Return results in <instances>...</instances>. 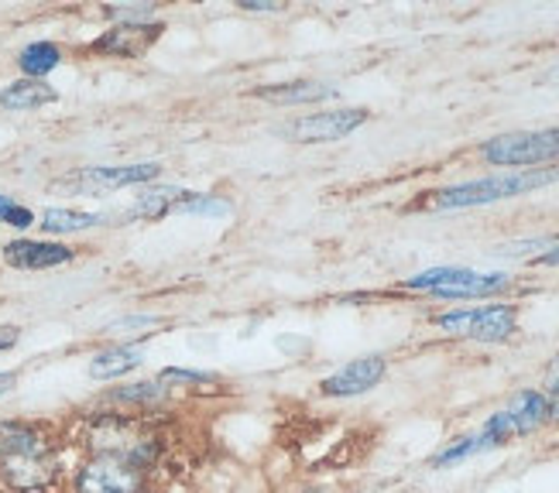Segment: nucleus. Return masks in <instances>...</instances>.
Segmentation results:
<instances>
[{"instance_id":"4468645a","label":"nucleus","mask_w":559,"mask_h":493,"mask_svg":"<svg viewBox=\"0 0 559 493\" xmlns=\"http://www.w3.org/2000/svg\"><path fill=\"white\" fill-rule=\"evenodd\" d=\"M189 200L186 189H173V185H158V189H144L134 206L124 213L131 219H162L168 213H179V206Z\"/></svg>"},{"instance_id":"0eeeda50","label":"nucleus","mask_w":559,"mask_h":493,"mask_svg":"<svg viewBox=\"0 0 559 493\" xmlns=\"http://www.w3.org/2000/svg\"><path fill=\"white\" fill-rule=\"evenodd\" d=\"M368 120V110H323V113H306L299 120L285 123V134L299 144H326L354 134L360 123Z\"/></svg>"},{"instance_id":"4be33fe9","label":"nucleus","mask_w":559,"mask_h":493,"mask_svg":"<svg viewBox=\"0 0 559 493\" xmlns=\"http://www.w3.org/2000/svg\"><path fill=\"white\" fill-rule=\"evenodd\" d=\"M179 213H186V216H192V213H200V216H227V213H230V203L216 200V195L189 192V200L179 206Z\"/></svg>"},{"instance_id":"aec40b11","label":"nucleus","mask_w":559,"mask_h":493,"mask_svg":"<svg viewBox=\"0 0 559 493\" xmlns=\"http://www.w3.org/2000/svg\"><path fill=\"white\" fill-rule=\"evenodd\" d=\"M484 449H488V442H484L480 432L477 435H464V438H453L447 449H440V453L432 456V466H436V470H447V466L464 462V459H471V456H477Z\"/></svg>"},{"instance_id":"39448f33","label":"nucleus","mask_w":559,"mask_h":493,"mask_svg":"<svg viewBox=\"0 0 559 493\" xmlns=\"http://www.w3.org/2000/svg\"><path fill=\"white\" fill-rule=\"evenodd\" d=\"M148 473L124 456H90L72 480V493H144Z\"/></svg>"},{"instance_id":"412c9836","label":"nucleus","mask_w":559,"mask_h":493,"mask_svg":"<svg viewBox=\"0 0 559 493\" xmlns=\"http://www.w3.org/2000/svg\"><path fill=\"white\" fill-rule=\"evenodd\" d=\"M158 381L165 387H210L216 377L213 374H203V370H182V366H168L158 374Z\"/></svg>"},{"instance_id":"f257e3e1","label":"nucleus","mask_w":559,"mask_h":493,"mask_svg":"<svg viewBox=\"0 0 559 493\" xmlns=\"http://www.w3.org/2000/svg\"><path fill=\"white\" fill-rule=\"evenodd\" d=\"M0 480L14 493H41L59 480V453L38 425L0 422Z\"/></svg>"},{"instance_id":"dca6fc26","label":"nucleus","mask_w":559,"mask_h":493,"mask_svg":"<svg viewBox=\"0 0 559 493\" xmlns=\"http://www.w3.org/2000/svg\"><path fill=\"white\" fill-rule=\"evenodd\" d=\"M141 350L138 347H117V350H104L96 353L90 363V377L93 381H114V377H124L131 370L141 366Z\"/></svg>"},{"instance_id":"c85d7f7f","label":"nucleus","mask_w":559,"mask_h":493,"mask_svg":"<svg viewBox=\"0 0 559 493\" xmlns=\"http://www.w3.org/2000/svg\"><path fill=\"white\" fill-rule=\"evenodd\" d=\"M14 342H17V329H14V326H4V329H0V353L11 350Z\"/></svg>"},{"instance_id":"f3484780","label":"nucleus","mask_w":559,"mask_h":493,"mask_svg":"<svg viewBox=\"0 0 559 493\" xmlns=\"http://www.w3.org/2000/svg\"><path fill=\"white\" fill-rule=\"evenodd\" d=\"M165 398H168V387L162 381H141V384H128V387L110 390V401L128 405V408H141V411L158 408Z\"/></svg>"},{"instance_id":"b1692460","label":"nucleus","mask_w":559,"mask_h":493,"mask_svg":"<svg viewBox=\"0 0 559 493\" xmlns=\"http://www.w3.org/2000/svg\"><path fill=\"white\" fill-rule=\"evenodd\" d=\"M155 8H158V4H114V8H107L104 14L114 17L117 24H141V21H148V17L155 14Z\"/></svg>"},{"instance_id":"6e6552de","label":"nucleus","mask_w":559,"mask_h":493,"mask_svg":"<svg viewBox=\"0 0 559 493\" xmlns=\"http://www.w3.org/2000/svg\"><path fill=\"white\" fill-rule=\"evenodd\" d=\"M162 165L155 161H144V165H120V168H80L76 176H69L62 185L76 189V192H114V189H124V185H141V182H152L158 179Z\"/></svg>"},{"instance_id":"20e7f679","label":"nucleus","mask_w":559,"mask_h":493,"mask_svg":"<svg viewBox=\"0 0 559 493\" xmlns=\"http://www.w3.org/2000/svg\"><path fill=\"white\" fill-rule=\"evenodd\" d=\"M436 326L450 336H467L477 342H504L519 326L515 305H480V309H456L436 315Z\"/></svg>"},{"instance_id":"2eb2a0df","label":"nucleus","mask_w":559,"mask_h":493,"mask_svg":"<svg viewBox=\"0 0 559 493\" xmlns=\"http://www.w3.org/2000/svg\"><path fill=\"white\" fill-rule=\"evenodd\" d=\"M333 93L336 89L326 86V83H278V86L251 89V96H258V100L282 104V107H292V104H320V100H330Z\"/></svg>"},{"instance_id":"f03ea898","label":"nucleus","mask_w":559,"mask_h":493,"mask_svg":"<svg viewBox=\"0 0 559 493\" xmlns=\"http://www.w3.org/2000/svg\"><path fill=\"white\" fill-rule=\"evenodd\" d=\"M559 182V168H522V171H504V176H488L477 182L450 185L432 192V200L426 206L432 209H471V206H488L501 200H515V195L536 192L543 185Z\"/></svg>"},{"instance_id":"a878e982","label":"nucleus","mask_w":559,"mask_h":493,"mask_svg":"<svg viewBox=\"0 0 559 493\" xmlns=\"http://www.w3.org/2000/svg\"><path fill=\"white\" fill-rule=\"evenodd\" d=\"M138 326H155V315H131V318H120L114 323L107 333H120V329H138Z\"/></svg>"},{"instance_id":"cd10ccee","label":"nucleus","mask_w":559,"mask_h":493,"mask_svg":"<svg viewBox=\"0 0 559 493\" xmlns=\"http://www.w3.org/2000/svg\"><path fill=\"white\" fill-rule=\"evenodd\" d=\"M240 8L245 11H282L278 0H240Z\"/></svg>"},{"instance_id":"ddd939ff","label":"nucleus","mask_w":559,"mask_h":493,"mask_svg":"<svg viewBox=\"0 0 559 493\" xmlns=\"http://www.w3.org/2000/svg\"><path fill=\"white\" fill-rule=\"evenodd\" d=\"M48 104H56V89L45 80H17L0 93V107L11 113H28V110L48 107Z\"/></svg>"},{"instance_id":"393cba45","label":"nucleus","mask_w":559,"mask_h":493,"mask_svg":"<svg viewBox=\"0 0 559 493\" xmlns=\"http://www.w3.org/2000/svg\"><path fill=\"white\" fill-rule=\"evenodd\" d=\"M543 394H546L549 401H559V353L546 366V390Z\"/></svg>"},{"instance_id":"7ed1b4c3","label":"nucleus","mask_w":559,"mask_h":493,"mask_svg":"<svg viewBox=\"0 0 559 493\" xmlns=\"http://www.w3.org/2000/svg\"><path fill=\"white\" fill-rule=\"evenodd\" d=\"M408 291H429L436 299H488L508 288L504 275H480L467 267H432L405 281Z\"/></svg>"},{"instance_id":"1a4fd4ad","label":"nucleus","mask_w":559,"mask_h":493,"mask_svg":"<svg viewBox=\"0 0 559 493\" xmlns=\"http://www.w3.org/2000/svg\"><path fill=\"white\" fill-rule=\"evenodd\" d=\"M165 24L158 21H141V24H114L107 35L96 38L90 48L96 56H114V59H141L148 48L162 38Z\"/></svg>"},{"instance_id":"bb28decb","label":"nucleus","mask_w":559,"mask_h":493,"mask_svg":"<svg viewBox=\"0 0 559 493\" xmlns=\"http://www.w3.org/2000/svg\"><path fill=\"white\" fill-rule=\"evenodd\" d=\"M536 264H543V267H559V237H556V240H549L546 254H539V257H536Z\"/></svg>"},{"instance_id":"f8f14e48","label":"nucleus","mask_w":559,"mask_h":493,"mask_svg":"<svg viewBox=\"0 0 559 493\" xmlns=\"http://www.w3.org/2000/svg\"><path fill=\"white\" fill-rule=\"evenodd\" d=\"M504 411H508V418H512L519 435H532L549 422V398L543 390H519L515 398L508 401Z\"/></svg>"},{"instance_id":"7c9ffc66","label":"nucleus","mask_w":559,"mask_h":493,"mask_svg":"<svg viewBox=\"0 0 559 493\" xmlns=\"http://www.w3.org/2000/svg\"><path fill=\"white\" fill-rule=\"evenodd\" d=\"M549 83H556V86H559V65H556V69L549 72Z\"/></svg>"},{"instance_id":"9d476101","label":"nucleus","mask_w":559,"mask_h":493,"mask_svg":"<svg viewBox=\"0 0 559 493\" xmlns=\"http://www.w3.org/2000/svg\"><path fill=\"white\" fill-rule=\"evenodd\" d=\"M384 370H388L384 357L350 360L347 366H340L336 374L320 381V394H323V398H357V394H368L371 387L381 384Z\"/></svg>"},{"instance_id":"423d86ee","label":"nucleus","mask_w":559,"mask_h":493,"mask_svg":"<svg viewBox=\"0 0 559 493\" xmlns=\"http://www.w3.org/2000/svg\"><path fill=\"white\" fill-rule=\"evenodd\" d=\"M484 161L491 165H543L559 158V128L546 131H519V134H501L491 137L480 147Z\"/></svg>"},{"instance_id":"2f4dec72","label":"nucleus","mask_w":559,"mask_h":493,"mask_svg":"<svg viewBox=\"0 0 559 493\" xmlns=\"http://www.w3.org/2000/svg\"><path fill=\"white\" fill-rule=\"evenodd\" d=\"M144 493H155V490H144Z\"/></svg>"},{"instance_id":"6ab92c4d","label":"nucleus","mask_w":559,"mask_h":493,"mask_svg":"<svg viewBox=\"0 0 559 493\" xmlns=\"http://www.w3.org/2000/svg\"><path fill=\"white\" fill-rule=\"evenodd\" d=\"M59 62H62V52H59V45H52V41H35L17 56V65H21V72L28 80H41L45 72H52Z\"/></svg>"},{"instance_id":"9b49d317","label":"nucleus","mask_w":559,"mask_h":493,"mask_svg":"<svg viewBox=\"0 0 559 493\" xmlns=\"http://www.w3.org/2000/svg\"><path fill=\"white\" fill-rule=\"evenodd\" d=\"M4 261L21 270H45L72 261V246L48 243V240H11L4 246Z\"/></svg>"},{"instance_id":"c756f323","label":"nucleus","mask_w":559,"mask_h":493,"mask_svg":"<svg viewBox=\"0 0 559 493\" xmlns=\"http://www.w3.org/2000/svg\"><path fill=\"white\" fill-rule=\"evenodd\" d=\"M14 387V374H0V394H8Z\"/></svg>"},{"instance_id":"5701e85b","label":"nucleus","mask_w":559,"mask_h":493,"mask_svg":"<svg viewBox=\"0 0 559 493\" xmlns=\"http://www.w3.org/2000/svg\"><path fill=\"white\" fill-rule=\"evenodd\" d=\"M0 224L24 230V227L35 224V213L28 206H17L14 200H8V195H0Z\"/></svg>"},{"instance_id":"a211bd4d","label":"nucleus","mask_w":559,"mask_h":493,"mask_svg":"<svg viewBox=\"0 0 559 493\" xmlns=\"http://www.w3.org/2000/svg\"><path fill=\"white\" fill-rule=\"evenodd\" d=\"M104 216L100 213H80V209H45L41 213V230L45 233H76V230H90L100 227Z\"/></svg>"}]
</instances>
